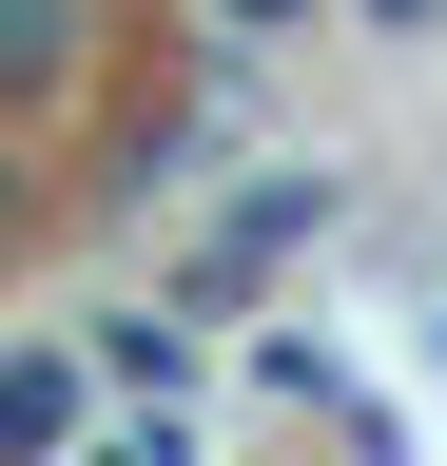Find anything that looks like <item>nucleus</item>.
Wrapping results in <instances>:
<instances>
[{
	"label": "nucleus",
	"instance_id": "f257e3e1",
	"mask_svg": "<svg viewBox=\"0 0 447 466\" xmlns=\"http://www.w3.org/2000/svg\"><path fill=\"white\" fill-rule=\"evenodd\" d=\"M59 408H78V370H0V466H39V447H59Z\"/></svg>",
	"mask_w": 447,
	"mask_h": 466
}]
</instances>
